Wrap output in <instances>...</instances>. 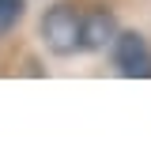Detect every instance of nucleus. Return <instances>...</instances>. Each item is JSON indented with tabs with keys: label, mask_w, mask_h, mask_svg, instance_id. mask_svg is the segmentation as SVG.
<instances>
[{
	"label": "nucleus",
	"mask_w": 151,
	"mask_h": 151,
	"mask_svg": "<svg viewBox=\"0 0 151 151\" xmlns=\"http://www.w3.org/2000/svg\"><path fill=\"white\" fill-rule=\"evenodd\" d=\"M79 27H83V15L72 4H53L45 12V19H42V42H45V49L57 53V57H72L79 49Z\"/></svg>",
	"instance_id": "f257e3e1"
},
{
	"label": "nucleus",
	"mask_w": 151,
	"mask_h": 151,
	"mask_svg": "<svg viewBox=\"0 0 151 151\" xmlns=\"http://www.w3.org/2000/svg\"><path fill=\"white\" fill-rule=\"evenodd\" d=\"M113 64L125 79H151V45L140 30H117L113 38Z\"/></svg>",
	"instance_id": "f03ea898"
},
{
	"label": "nucleus",
	"mask_w": 151,
	"mask_h": 151,
	"mask_svg": "<svg viewBox=\"0 0 151 151\" xmlns=\"http://www.w3.org/2000/svg\"><path fill=\"white\" fill-rule=\"evenodd\" d=\"M117 38V15L110 8H94L83 15V27H79V49L87 53H102L106 45H113Z\"/></svg>",
	"instance_id": "7ed1b4c3"
},
{
	"label": "nucleus",
	"mask_w": 151,
	"mask_h": 151,
	"mask_svg": "<svg viewBox=\"0 0 151 151\" xmlns=\"http://www.w3.org/2000/svg\"><path fill=\"white\" fill-rule=\"evenodd\" d=\"M23 8H27V0H0V30H8L19 15H23Z\"/></svg>",
	"instance_id": "20e7f679"
}]
</instances>
